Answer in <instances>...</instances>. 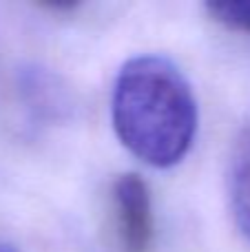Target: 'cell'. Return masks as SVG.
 I'll return each instance as SVG.
<instances>
[{
	"label": "cell",
	"mask_w": 250,
	"mask_h": 252,
	"mask_svg": "<svg viewBox=\"0 0 250 252\" xmlns=\"http://www.w3.org/2000/svg\"><path fill=\"white\" fill-rule=\"evenodd\" d=\"M111 120L131 155L153 168H171L195 142L197 100L168 58L137 56L124 62L115 78Z\"/></svg>",
	"instance_id": "obj_1"
},
{
	"label": "cell",
	"mask_w": 250,
	"mask_h": 252,
	"mask_svg": "<svg viewBox=\"0 0 250 252\" xmlns=\"http://www.w3.org/2000/svg\"><path fill=\"white\" fill-rule=\"evenodd\" d=\"M206 13L213 22L226 31L250 35V0H224V2H206Z\"/></svg>",
	"instance_id": "obj_4"
},
{
	"label": "cell",
	"mask_w": 250,
	"mask_h": 252,
	"mask_svg": "<svg viewBox=\"0 0 250 252\" xmlns=\"http://www.w3.org/2000/svg\"><path fill=\"white\" fill-rule=\"evenodd\" d=\"M111 206L122 250L149 252L155 239V217L149 184L137 173L118 175L111 184Z\"/></svg>",
	"instance_id": "obj_2"
},
{
	"label": "cell",
	"mask_w": 250,
	"mask_h": 252,
	"mask_svg": "<svg viewBox=\"0 0 250 252\" xmlns=\"http://www.w3.org/2000/svg\"><path fill=\"white\" fill-rule=\"evenodd\" d=\"M47 11H53V13H62V11H73L78 7V2H44L42 4Z\"/></svg>",
	"instance_id": "obj_5"
},
{
	"label": "cell",
	"mask_w": 250,
	"mask_h": 252,
	"mask_svg": "<svg viewBox=\"0 0 250 252\" xmlns=\"http://www.w3.org/2000/svg\"><path fill=\"white\" fill-rule=\"evenodd\" d=\"M0 252H20V250H18L16 246L7 244V241H0Z\"/></svg>",
	"instance_id": "obj_6"
},
{
	"label": "cell",
	"mask_w": 250,
	"mask_h": 252,
	"mask_svg": "<svg viewBox=\"0 0 250 252\" xmlns=\"http://www.w3.org/2000/svg\"><path fill=\"white\" fill-rule=\"evenodd\" d=\"M228 199L235 226L250 241V118L244 122L230 153Z\"/></svg>",
	"instance_id": "obj_3"
}]
</instances>
